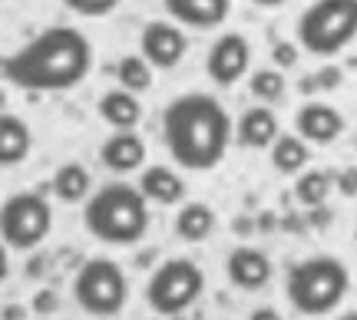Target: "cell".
<instances>
[{
	"mask_svg": "<svg viewBox=\"0 0 357 320\" xmlns=\"http://www.w3.org/2000/svg\"><path fill=\"white\" fill-rule=\"evenodd\" d=\"M93 70V43L73 26H47L7 56L3 79L26 93H63Z\"/></svg>",
	"mask_w": 357,
	"mask_h": 320,
	"instance_id": "6da1fadb",
	"label": "cell"
},
{
	"mask_svg": "<svg viewBox=\"0 0 357 320\" xmlns=\"http://www.w3.org/2000/svg\"><path fill=\"white\" fill-rule=\"evenodd\" d=\"M162 139L169 155L189 172H208L225 159L231 119L225 106L208 93L176 96L162 113Z\"/></svg>",
	"mask_w": 357,
	"mask_h": 320,
	"instance_id": "7a4b0ae2",
	"label": "cell"
},
{
	"mask_svg": "<svg viewBox=\"0 0 357 320\" xmlns=\"http://www.w3.org/2000/svg\"><path fill=\"white\" fill-rule=\"evenodd\" d=\"M83 225L102 244H136L149 231V205L136 185L109 182L86 198Z\"/></svg>",
	"mask_w": 357,
	"mask_h": 320,
	"instance_id": "3957f363",
	"label": "cell"
},
{
	"mask_svg": "<svg viewBox=\"0 0 357 320\" xmlns=\"http://www.w3.org/2000/svg\"><path fill=\"white\" fill-rule=\"evenodd\" d=\"M347 287H351V274H347L344 261L331 255L305 257V261L291 264L288 278H284V294L291 301V307L307 317L331 314L344 301Z\"/></svg>",
	"mask_w": 357,
	"mask_h": 320,
	"instance_id": "277c9868",
	"label": "cell"
},
{
	"mask_svg": "<svg viewBox=\"0 0 357 320\" xmlns=\"http://www.w3.org/2000/svg\"><path fill=\"white\" fill-rule=\"evenodd\" d=\"M357 37V0H314L298 17V43L311 56H334Z\"/></svg>",
	"mask_w": 357,
	"mask_h": 320,
	"instance_id": "5b68a950",
	"label": "cell"
},
{
	"mask_svg": "<svg viewBox=\"0 0 357 320\" xmlns=\"http://www.w3.org/2000/svg\"><path fill=\"white\" fill-rule=\"evenodd\" d=\"M205 287V274L192 257H169L153 271L146 284V304L159 317H178L199 301Z\"/></svg>",
	"mask_w": 357,
	"mask_h": 320,
	"instance_id": "8992f818",
	"label": "cell"
},
{
	"mask_svg": "<svg viewBox=\"0 0 357 320\" xmlns=\"http://www.w3.org/2000/svg\"><path fill=\"white\" fill-rule=\"evenodd\" d=\"M73 297L93 317H116L126 307L129 281L113 257H89L73 278Z\"/></svg>",
	"mask_w": 357,
	"mask_h": 320,
	"instance_id": "52a82bcc",
	"label": "cell"
},
{
	"mask_svg": "<svg viewBox=\"0 0 357 320\" xmlns=\"http://www.w3.org/2000/svg\"><path fill=\"white\" fill-rule=\"evenodd\" d=\"M53 228V211L40 192H17L0 202V241L17 251H33L47 241Z\"/></svg>",
	"mask_w": 357,
	"mask_h": 320,
	"instance_id": "ba28073f",
	"label": "cell"
},
{
	"mask_svg": "<svg viewBox=\"0 0 357 320\" xmlns=\"http://www.w3.org/2000/svg\"><path fill=\"white\" fill-rule=\"evenodd\" d=\"M185 50H189V40H185V33L172 20H149V24L142 26L139 56L153 70H172V66H178Z\"/></svg>",
	"mask_w": 357,
	"mask_h": 320,
	"instance_id": "9c48e42d",
	"label": "cell"
},
{
	"mask_svg": "<svg viewBox=\"0 0 357 320\" xmlns=\"http://www.w3.org/2000/svg\"><path fill=\"white\" fill-rule=\"evenodd\" d=\"M252 66V47L242 33H222L205 56V73L218 86H235Z\"/></svg>",
	"mask_w": 357,
	"mask_h": 320,
	"instance_id": "30bf717a",
	"label": "cell"
},
{
	"mask_svg": "<svg viewBox=\"0 0 357 320\" xmlns=\"http://www.w3.org/2000/svg\"><path fill=\"white\" fill-rule=\"evenodd\" d=\"M344 132V115L328 103H305L294 113V136L307 145H331Z\"/></svg>",
	"mask_w": 357,
	"mask_h": 320,
	"instance_id": "8fae6325",
	"label": "cell"
},
{
	"mask_svg": "<svg viewBox=\"0 0 357 320\" xmlns=\"http://www.w3.org/2000/svg\"><path fill=\"white\" fill-rule=\"evenodd\" d=\"M271 274H275L271 257H268L265 251H258V248L242 244V248L229 251V257H225V278H229L238 291H261V287L271 281Z\"/></svg>",
	"mask_w": 357,
	"mask_h": 320,
	"instance_id": "7c38bea8",
	"label": "cell"
},
{
	"mask_svg": "<svg viewBox=\"0 0 357 320\" xmlns=\"http://www.w3.org/2000/svg\"><path fill=\"white\" fill-rule=\"evenodd\" d=\"M169 20L178 26H195V30H215L229 20L231 0H162Z\"/></svg>",
	"mask_w": 357,
	"mask_h": 320,
	"instance_id": "4fadbf2b",
	"label": "cell"
},
{
	"mask_svg": "<svg viewBox=\"0 0 357 320\" xmlns=\"http://www.w3.org/2000/svg\"><path fill=\"white\" fill-rule=\"evenodd\" d=\"M100 162L116 175H129L146 162V142L132 129H116L100 145Z\"/></svg>",
	"mask_w": 357,
	"mask_h": 320,
	"instance_id": "5bb4252c",
	"label": "cell"
},
{
	"mask_svg": "<svg viewBox=\"0 0 357 320\" xmlns=\"http://www.w3.org/2000/svg\"><path fill=\"white\" fill-rule=\"evenodd\" d=\"M235 136H238L245 149H271V142L278 139V115L268 106H252V109L242 113L238 126H235Z\"/></svg>",
	"mask_w": 357,
	"mask_h": 320,
	"instance_id": "9a60e30c",
	"label": "cell"
},
{
	"mask_svg": "<svg viewBox=\"0 0 357 320\" xmlns=\"http://www.w3.org/2000/svg\"><path fill=\"white\" fill-rule=\"evenodd\" d=\"M136 189L142 192L146 202H155V205H176V202H182V195H185V182L178 179L169 166H149L139 175V185H136Z\"/></svg>",
	"mask_w": 357,
	"mask_h": 320,
	"instance_id": "2e32d148",
	"label": "cell"
},
{
	"mask_svg": "<svg viewBox=\"0 0 357 320\" xmlns=\"http://www.w3.org/2000/svg\"><path fill=\"white\" fill-rule=\"evenodd\" d=\"M33 149V136L20 115L0 113V166H20Z\"/></svg>",
	"mask_w": 357,
	"mask_h": 320,
	"instance_id": "e0dca14e",
	"label": "cell"
},
{
	"mask_svg": "<svg viewBox=\"0 0 357 320\" xmlns=\"http://www.w3.org/2000/svg\"><path fill=\"white\" fill-rule=\"evenodd\" d=\"M100 115H102V122H109L113 129H136V122L142 119V103L136 93L109 90V93H102V99H100Z\"/></svg>",
	"mask_w": 357,
	"mask_h": 320,
	"instance_id": "ac0fdd59",
	"label": "cell"
},
{
	"mask_svg": "<svg viewBox=\"0 0 357 320\" xmlns=\"http://www.w3.org/2000/svg\"><path fill=\"white\" fill-rule=\"evenodd\" d=\"M172 228H176V238H182V241H189V244H199L215 231V211L208 205H202V202H189V205L178 208Z\"/></svg>",
	"mask_w": 357,
	"mask_h": 320,
	"instance_id": "d6986e66",
	"label": "cell"
},
{
	"mask_svg": "<svg viewBox=\"0 0 357 320\" xmlns=\"http://www.w3.org/2000/svg\"><path fill=\"white\" fill-rule=\"evenodd\" d=\"M50 189H53V195H56L60 202L73 205V202H83V198H89L93 179H89L86 166H79V162H63V166L53 172Z\"/></svg>",
	"mask_w": 357,
	"mask_h": 320,
	"instance_id": "ffe728a7",
	"label": "cell"
},
{
	"mask_svg": "<svg viewBox=\"0 0 357 320\" xmlns=\"http://www.w3.org/2000/svg\"><path fill=\"white\" fill-rule=\"evenodd\" d=\"M271 166L281 175H298L307 166V142L301 136H284L278 132V139L271 142Z\"/></svg>",
	"mask_w": 357,
	"mask_h": 320,
	"instance_id": "44dd1931",
	"label": "cell"
},
{
	"mask_svg": "<svg viewBox=\"0 0 357 320\" xmlns=\"http://www.w3.org/2000/svg\"><path fill=\"white\" fill-rule=\"evenodd\" d=\"M331 172L324 168H307V172H298V182H294V198L298 205H305L307 211L311 208H321L331 195Z\"/></svg>",
	"mask_w": 357,
	"mask_h": 320,
	"instance_id": "7402d4cb",
	"label": "cell"
},
{
	"mask_svg": "<svg viewBox=\"0 0 357 320\" xmlns=\"http://www.w3.org/2000/svg\"><path fill=\"white\" fill-rule=\"evenodd\" d=\"M116 79H119V90H129L139 96L153 86V66L146 63L139 53H129L116 63Z\"/></svg>",
	"mask_w": 357,
	"mask_h": 320,
	"instance_id": "603a6c76",
	"label": "cell"
},
{
	"mask_svg": "<svg viewBox=\"0 0 357 320\" xmlns=\"http://www.w3.org/2000/svg\"><path fill=\"white\" fill-rule=\"evenodd\" d=\"M248 90L261 103H275L284 96V77H281V70H255L248 79Z\"/></svg>",
	"mask_w": 357,
	"mask_h": 320,
	"instance_id": "cb8c5ba5",
	"label": "cell"
},
{
	"mask_svg": "<svg viewBox=\"0 0 357 320\" xmlns=\"http://www.w3.org/2000/svg\"><path fill=\"white\" fill-rule=\"evenodd\" d=\"M63 3L79 17H106L119 7V0H63Z\"/></svg>",
	"mask_w": 357,
	"mask_h": 320,
	"instance_id": "d4e9b609",
	"label": "cell"
},
{
	"mask_svg": "<svg viewBox=\"0 0 357 320\" xmlns=\"http://www.w3.org/2000/svg\"><path fill=\"white\" fill-rule=\"evenodd\" d=\"M341 79H344L341 66H321L318 73H314V86L331 93V90H337V86H341Z\"/></svg>",
	"mask_w": 357,
	"mask_h": 320,
	"instance_id": "484cf974",
	"label": "cell"
},
{
	"mask_svg": "<svg viewBox=\"0 0 357 320\" xmlns=\"http://www.w3.org/2000/svg\"><path fill=\"white\" fill-rule=\"evenodd\" d=\"M271 63L278 66V70H291V66L298 63V47H291V43H275Z\"/></svg>",
	"mask_w": 357,
	"mask_h": 320,
	"instance_id": "4316f807",
	"label": "cell"
},
{
	"mask_svg": "<svg viewBox=\"0 0 357 320\" xmlns=\"http://www.w3.org/2000/svg\"><path fill=\"white\" fill-rule=\"evenodd\" d=\"M337 192L344 195V198H357V166H347L337 172Z\"/></svg>",
	"mask_w": 357,
	"mask_h": 320,
	"instance_id": "83f0119b",
	"label": "cell"
},
{
	"mask_svg": "<svg viewBox=\"0 0 357 320\" xmlns=\"http://www.w3.org/2000/svg\"><path fill=\"white\" fill-rule=\"evenodd\" d=\"M56 307H60V297L53 294V291H40V294H33V310H37V314H53Z\"/></svg>",
	"mask_w": 357,
	"mask_h": 320,
	"instance_id": "f1b7e54d",
	"label": "cell"
},
{
	"mask_svg": "<svg viewBox=\"0 0 357 320\" xmlns=\"http://www.w3.org/2000/svg\"><path fill=\"white\" fill-rule=\"evenodd\" d=\"M248 320H281V314L275 307H255L248 314Z\"/></svg>",
	"mask_w": 357,
	"mask_h": 320,
	"instance_id": "f546056e",
	"label": "cell"
},
{
	"mask_svg": "<svg viewBox=\"0 0 357 320\" xmlns=\"http://www.w3.org/2000/svg\"><path fill=\"white\" fill-rule=\"evenodd\" d=\"M0 317H3V320H24V317H26V310L20 307V304H7Z\"/></svg>",
	"mask_w": 357,
	"mask_h": 320,
	"instance_id": "4dcf8cb0",
	"label": "cell"
},
{
	"mask_svg": "<svg viewBox=\"0 0 357 320\" xmlns=\"http://www.w3.org/2000/svg\"><path fill=\"white\" fill-rule=\"evenodd\" d=\"M7 271H10V264H7V244L0 241V284L7 281Z\"/></svg>",
	"mask_w": 357,
	"mask_h": 320,
	"instance_id": "1f68e13d",
	"label": "cell"
},
{
	"mask_svg": "<svg viewBox=\"0 0 357 320\" xmlns=\"http://www.w3.org/2000/svg\"><path fill=\"white\" fill-rule=\"evenodd\" d=\"M258 7H281V3H288V0H252Z\"/></svg>",
	"mask_w": 357,
	"mask_h": 320,
	"instance_id": "d6a6232c",
	"label": "cell"
},
{
	"mask_svg": "<svg viewBox=\"0 0 357 320\" xmlns=\"http://www.w3.org/2000/svg\"><path fill=\"white\" fill-rule=\"evenodd\" d=\"M337 320H357V310H347V314H341Z\"/></svg>",
	"mask_w": 357,
	"mask_h": 320,
	"instance_id": "836d02e7",
	"label": "cell"
},
{
	"mask_svg": "<svg viewBox=\"0 0 357 320\" xmlns=\"http://www.w3.org/2000/svg\"><path fill=\"white\" fill-rule=\"evenodd\" d=\"M3 66H7V56L0 53V79H3Z\"/></svg>",
	"mask_w": 357,
	"mask_h": 320,
	"instance_id": "e575fe53",
	"label": "cell"
},
{
	"mask_svg": "<svg viewBox=\"0 0 357 320\" xmlns=\"http://www.w3.org/2000/svg\"><path fill=\"white\" fill-rule=\"evenodd\" d=\"M172 320H182V314H178V317H172Z\"/></svg>",
	"mask_w": 357,
	"mask_h": 320,
	"instance_id": "d590c367",
	"label": "cell"
},
{
	"mask_svg": "<svg viewBox=\"0 0 357 320\" xmlns=\"http://www.w3.org/2000/svg\"><path fill=\"white\" fill-rule=\"evenodd\" d=\"M354 234H357V231H354Z\"/></svg>",
	"mask_w": 357,
	"mask_h": 320,
	"instance_id": "8d00e7d4",
	"label": "cell"
},
{
	"mask_svg": "<svg viewBox=\"0 0 357 320\" xmlns=\"http://www.w3.org/2000/svg\"><path fill=\"white\" fill-rule=\"evenodd\" d=\"M354 142H357V139H354Z\"/></svg>",
	"mask_w": 357,
	"mask_h": 320,
	"instance_id": "74e56055",
	"label": "cell"
}]
</instances>
